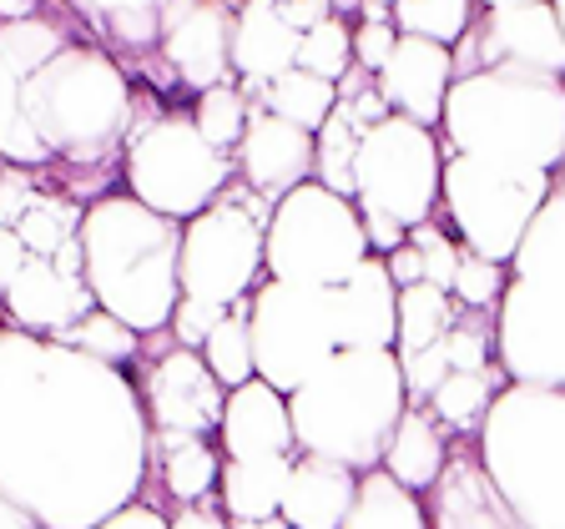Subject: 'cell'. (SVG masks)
I'll list each match as a JSON object with an SVG mask.
<instances>
[{"label":"cell","instance_id":"obj_1","mask_svg":"<svg viewBox=\"0 0 565 529\" xmlns=\"http://www.w3.org/2000/svg\"><path fill=\"white\" fill-rule=\"evenodd\" d=\"M131 374L0 328V499L35 529H92L147 494Z\"/></svg>","mask_w":565,"mask_h":529},{"label":"cell","instance_id":"obj_2","mask_svg":"<svg viewBox=\"0 0 565 529\" xmlns=\"http://www.w3.org/2000/svg\"><path fill=\"white\" fill-rule=\"evenodd\" d=\"M439 156H470L520 176H561L565 82L530 71H475L445 91Z\"/></svg>","mask_w":565,"mask_h":529},{"label":"cell","instance_id":"obj_3","mask_svg":"<svg viewBox=\"0 0 565 529\" xmlns=\"http://www.w3.org/2000/svg\"><path fill=\"white\" fill-rule=\"evenodd\" d=\"M137 111L131 76L96 41H76L21 82V117L66 172H111Z\"/></svg>","mask_w":565,"mask_h":529},{"label":"cell","instance_id":"obj_4","mask_svg":"<svg viewBox=\"0 0 565 529\" xmlns=\"http://www.w3.org/2000/svg\"><path fill=\"white\" fill-rule=\"evenodd\" d=\"M82 282L96 313L117 317L137 338L162 333L177 307V242L182 227L147 212L127 192H106L82 212Z\"/></svg>","mask_w":565,"mask_h":529},{"label":"cell","instance_id":"obj_5","mask_svg":"<svg viewBox=\"0 0 565 529\" xmlns=\"http://www.w3.org/2000/svg\"><path fill=\"white\" fill-rule=\"evenodd\" d=\"M404 403V378L394 353L384 348H339L308 384L288 393L294 454L329 458L349 474L379 469L388 434Z\"/></svg>","mask_w":565,"mask_h":529},{"label":"cell","instance_id":"obj_6","mask_svg":"<svg viewBox=\"0 0 565 529\" xmlns=\"http://www.w3.org/2000/svg\"><path fill=\"white\" fill-rule=\"evenodd\" d=\"M494 368L505 384L565 388V187L530 217L494 303Z\"/></svg>","mask_w":565,"mask_h":529},{"label":"cell","instance_id":"obj_7","mask_svg":"<svg viewBox=\"0 0 565 529\" xmlns=\"http://www.w3.org/2000/svg\"><path fill=\"white\" fill-rule=\"evenodd\" d=\"M470 444L520 529H565V388L505 384Z\"/></svg>","mask_w":565,"mask_h":529},{"label":"cell","instance_id":"obj_8","mask_svg":"<svg viewBox=\"0 0 565 529\" xmlns=\"http://www.w3.org/2000/svg\"><path fill=\"white\" fill-rule=\"evenodd\" d=\"M233 182V156L198 137L188 106H162V96L137 86V111L121 147V192L182 227L207 212Z\"/></svg>","mask_w":565,"mask_h":529},{"label":"cell","instance_id":"obj_9","mask_svg":"<svg viewBox=\"0 0 565 529\" xmlns=\"http://www.w3.org/2000/svg\"><path fill=\"white\" fill-rule=\"evenodd\" d=\"M364 258V223L349 197H333L318 182H303L268 207V227H263V278L268 282L343 288Z\"/></svg>","mask_w":565,"mask_h":529},{"label":"cell","instance_id":"obj_10","mask_svg":"<svg viewBox=\"0 0 565 529\" xmlns=\"http://www.w3.org/2000/svg\"><path fill=\"white\" fill-rule=\"evenodd\" d=\"M561 187V176H520L470 156H439V202L435 223H449L459 252L505 268L515 242L525 237L530 217Z\"/></svg>","mask_w":565,"mask_h":529},{"label":"cell","instance_id":"obj_11","mask_svg":"<svg viewBox=\"0 0 565 529\" xmlns=\"http://www.w3.org/2000/svg\"><path fill=\"white\" fill-rule=\"evenodd\" d=\"M263 227L268 202L233 182L207 212L182 223L177 293L207 307H237L263 282Z\"/></svg>","mask_w":565,"mask_h":529},{"label":"cell","instance_id":"obj_12","mask_svg":"<svg viewBox=\"0 0 565 529\" xmlns=\"http://www.w3.org/2000/svg\"><path fill=\"white\" fill-rule=\"evenodd\" d=\"M247 348H253V378L273 393H294L339 353V313L333 288H288L263 278L243 303Z\"/></svg>","mask_w":565,"mask_h":529},{"label":"cell","instance_id":"obj_13","mask_svg":"<svg viewBox=\"0 0 565 529\" xmlns=\"http://www.w3.org/2000/svg\"><path fill=\"white\" fill-rule=\"evenodd\" d=\"M353 207L379 212L404 233L435 223L439 202V141L435 131L414 127L404 117H384L359 137L353 152Z\"/></svg>","mask_w":565,"mask_h":529},{"label":"cell","instance_id":"obj_14","mask_svg":"<svg viewBox=\"0 0 565 529\" xmlns=\"http://www.w3.org/2000/svg\"><path fill=\"white\" fill-rule=\"evenodd\" d=\"M449 71H455V82L475 76V71H530V76L565 82L561 6H545V0L475 6L470 31L449 46Z\"/></svg>","mask_w":565,"mask_h":529},{"label":"cell","instance_id":"obj_15","mask_svg":"<svg viewBox=\"0 0 565 529\" xmlns=\"http://www.w3.org/2000/svg\"><path fill=\"white\" fill-rule=\"evenodd\" d=\"M131 388L141 399V419L152 434H198L212 439L223 419V388L202 368L198 353L172 348L167 333H147L131 368Z\"/></svg>","mask_w":565,"mask_h":529},{"label":"cell","instance_id":"obj_16","mask_svg":"<svg viewBox=\"0 0 565 529\" xmlns=\"http://www.w3.org/2000/svg\"><path fill=\"white\" fill-rule=\"evenodd\" d=\"M227 25H233V6H223V0H167L162 6L157 61L172 71L177 91L202 96L207 86L233 82V71H227Z\"/></svg>","mask_w":565,"mask_h":529},{"label":"cell","instance_id":"obj_17","mask_svg":"<svg viewBox=\"0 0 565 529\" xmlns=\"http://www.w3.org/2000/svg\"><path fill=\"white\" fill-rule=\"evenodd\" d=\"M233 176L258 202H282L294 187L313 182V137L288 121L268 117L263 106H247L243 137L233 147Z\"/></svg>","mask_w":565,"mask_h":529},{"label":"cell","instance_id":"obj_18","mask_svg":"<svg viewBox=\"0 0 565 529\" xmlns=\"http://www.w3.org/2000/svg\"><path fill=\"white\" fill-rule=\"evenodd\" d=\"M92 293H86L82 272L56 268L51 258H25L15 282L0 298V328L31 333V338H61L92 313Z\"/></svg>","mask_w":565,"mask_h":529},{"label":"cell","instance_id":"obj_19","mask_svg":"<svg viewBox=\"0 0 565 529\" xmlns=\"http://www.w3.org/2000/svg\"><path fill=\"white\" fill-rule=\"evenodd\" d=\"M419 505H424V529H520L510 519L505 499L484 479L470 439H449L445 469L419 494Z\"/></svg>","mask_w":565,"mask_h":529},{"label":"cell","instance_id":"obj_20","mask_svg":"<svg viewBox=\"0 0 565 529\" xmlns=\"http://www.w3.org/2000/svg\"><path fill=\"white\" fill-rule=\"evenodd\" d=\"M449 82H455V71H449L445 46H429V41L399 35L394 51H388V61L374 76V96L384 101L388 117H404V121H414V127L435 131L439 111H445Z\"/></svg>","mask_w":565,"mask_h":529},{"label":"cell","instance_id":"obj_21","mask_svg":"<svg viewBox=\"0 0 565 529\" xmlns=\"http://www.w3.org/2000/svg\"><path fill=\"white\" fill-rule=\"evenodd\" d=\"M298 35L278 21L273 0H243L233 6V25H227V71L243 101L253 106L268 82H278L282 71H294Z\"/></svg>","mask_w":565,"mask_h":529},{"label":"cell","instance_id":"obj_22","mask_svg":"<svg viewBox=\"0 0 565 529\" xmlns=\"http://www.w3.org/2000/svg\"><path fill=\"white\" fill-rule=\"evenodd\" d=\"M217 454L227 464H253V458H282L294 454V423H288V399L268 384L247 378L223 399L217 419Z\"/></svg>","mask_w":565,"mask_h":529},{"label":"cell","instance_id":"obj_23","mask_svg":"<svg viewBox=\"0 0 565 529\" xmlns=\"http://www.w3.org/2000/svg\"><path fill=\"white\" fill-rule=\"evenodd\" d=\"M339 348H394V282L384 262L364 258L343 288H333Z\"/></svg>","mask_w":565,"mask_h":529},{"label":"cell","instance_id":"obj_24","mask_svg":"<svg viewBox=\"0 0 565 529\" xmlns=\"http://www.w3.org/2000/svg\"><path fill=\"white\" fill-rule=\"evenodd\" d=\"M353 484H359V474L339 469L329 458L294 454V469H288V484H282L278 519L288 529H339L343 515H349Z\"/></svg>","mask_w":565,"mask_h":529},{"label":"cell","instance_id":"obj_25","mask_svg":"<svg viewBox=\"0 0 565 529\" xmlns=\"http://www.w3.org/2000/svg\"><path fill=\"white\" fill-rule=\"evenodd\" d=\"M217 469H223V454L212 439L198 434H152L147 439V484H162V494L177 509L207 505L212 489H217Z\"/></svg>","mask_w":565,"mask_h":529},{"label":"cell","instance_id":"obj_26","mask_svg":"<svg viewBox=\"0 0 565 529\" xmlns=\"http://www.w3.org/2000/svg\"><path fill=\"white\" fill-rule=\"evenodd\" d=\"M71 11L117 66H137L162 46V0H82Z\"/></svg>","mask_w":565,"mask_h":529},{"label":"cell","instance_id":"obj_27","mask_svg":"<svg viewBox=\"0 0 565 529\" xmlns=\"http://www.w3.org/2000/svg\"><path fill=\"white\" fill-rule=\"evenodd\" d=\"M445 454H449V434L435 423V413L424 409V403H409L399 413V423H394L384 454H379V469L399 484V489L424 494L435 484V474L445 469Z\"/></svg>","mask_w":565,"mask_h":529},{"label":"cell","instance_id":"obj_28","mask_svg":"<svg viewBox=\"0 0 565 529\" xmlns=\"http://www.w3.org/2000/svg\"><path fill=\"white\" fill-rule=\"evenodd\" d=\"M288 469H294V454L253 458V464H227V458H223L212 499H217V509H223L227 525H258V519L278 515Z\"/></svg>","mask_w":565,"mask_h":529},{"label":"cell","instance_id":"obj_29","mask_svg":"<svg viewBox=\"0 0 565 529\" xmlns=\"http://www.w3.org/2000/svg\"><path fill=\"white\" fill-rule=\"evenodd\" d=\"M500 388H505V374L494 364L480 368V374H445L435 393L424 399V409L435 413V423L449 439H475V429H480L484 409H490Z\"/></svg>","mask_w":565,"mask_h":529},{"label":"cell","instance_id":"obj_30","mask_svg":"<svg viewBox=\"0 0 565 529\" xmlns=\"http://www.w3.org/2000/svg\"><path fill=\"white\" fill-rule=\"evenodd\" d=\"M455 298L429 288V282H414V288H399L394 293V358H409V353L439 343L449 328H455Z\"/></svg>","mask_w":565,"mask_h":529},{"label":"cell","instance_id":"obj_31","mask_svg":"<svg viewBox=\"0 0 565 529\" xmlns=\"http://www.w3.org/2000/svg\"><path fill=\"white\" fill-rule=\"evenodd\" d=\"M369 131V121L353 111L349 101H333V111L323 117V127L313 131V182L333 197H353V152L359 137Z\"/></svg>","mask_w":565,"mask_h":529},{"label":"cell","instance_id":"obj_32","mask_svg":"<svg viewBox=\"0 0 565 529\" xmlns=\"http://www.w3.org/2000/svg\"><path fill=\"white\" fill-rule=\"evenodd\" d=\"M46 176H51L46 192H41V197L25 207L21 223L11 227L31 258H51V252H61L66 242H76V233H82V212H86L82 202L56 182V166H46Z\"/></svg>","mask_w":565,"mask_h":529},{"label":"cell","instance_id":"obj_33","mask_svg":"<svg viewBox=\"0 0 565 529\" xmlns=\"http://www.w3.org/2000/svg\"><path fill=\"white\" fill-rule=\"evenodd\" d=\"M339 529H424V505L419 494L399 489L384 469H369L353 484L349 515Z\"/></svg>","mask_w":565,"mask_h":529},{"label":"cell","instance_id":"obj_34","mask_svg":"<svg viewBox=\"0 0 565 529\" xmlns=\"http://www.w3.org/2000/svg\"><path fill=\"white\" fill-rule=\"evenodd\" d=\"M253 106H263L268 117H278V121H288V127H298V131L313 137V131L323 127V117L333 111V86L294 66V71H282L278 82L263 86Z\"/></svg>","mask_w":565,"mask_h":529},{"label":"cell","instance_id":"obj_35","mask_svg":"<svg viewBox=\"0 0 565 529\" xmlns=\"http://www.w3.org/2000/svg\"><path fill=\"white\" fill-rule=\"evenodd\" d=\"M475 21V0H388L394 35H414L429 46H455Z\"/></svg>","mask_w":565,"mask_h":529},{"label":"cell","instance_id":"obj_36","mask_svg":"<svg viewBox=\"0 0 565 529\" xmlns=\"http://www.w3.org/2000/svg\"><path fill=\"white\" fill-rule=\"evenodd\" d=\"M243 303H247V298H243ZM243 303L227 307V317L207 333V343L198 348L202 368H207V374L217 378V388H223V393H233V388H243L247 378H253V348H247V317H243Z\"/></svg>","mask_w":565,"mask_h":529},{"label":"cell","instance_id":"obj_37","mask_svg":"<svg viewBox=\"0 0 565 529\" xmlns=\"http://www.w3.org/2000/svg\"><path fill=\"white\" fill-rule=\"evenodd\" d=\"M51 343H61V348H76V353H86V358H96V364H106V368H121V374H131L137 368V353H141V338L131 328H121L117 317H106V313H86L76 328H66L61 338H51Z\"/></svg>","mask_w":565,"mask_h":529},{"label":"cell","instance_id":"obj_38","mask_svg":"<svg viewBox=\"0 0 565 529\" xmlns=\"http://www.w3.org/2000/svg\"><path fill=\"white\" fill-rule=\"evenodd\" d=\"M298 71H308V76H318V82H339L343 71L353 66V25L343 21V15H323V21L313 25V31L298 35V56H294Z\"/></svg>","mask_w":565,"mask_h":529},{"label":"cell","instance_id":"obj_39","mask_svg":"<svg viewBox=\"0 0 565 529\" xmlns=\"http://www.w3.org/2000/svg\"><path fill=\"white\" fill-rule=\"evenodd\" d=\"M188 117H192V127H198V137L207 141V147H217V152L233 156L237 137H243V121H247V101L233 82H223V86H207L202 96H192Z\"/></svg>","mask_w":565,"mask_h":529},{"label":"cell","instance_id":"obj_40","mask_svg":"<svg viewBox=\"0 0 565 529\" xmlns=\"http://www.w3.org/2000/svg\"><path fill=\"white\" fill-rule=\"evenodd\" d=\"M0 162L6 166H51L46 147L21 117V82L0 66Z\"/></svg>","mask_w":565,"mask_h":529},{"label":"cell","instance_id":"obj_41","mask_svg":"<svg viewBox=\"0 0 565 529\" xmlns=\"http://www.w3.org/2000/svg\"><path fill=\"white\" fill-rule=\"evenodd\" d=\"M445 364L449 374H480L494 364V317L459 307L455 328L445 333Z\"/></svg>","mask_w":565,"mask_h":529},{"label":"cell","instance_id":"obj_42","mask_svg":"<svg viewBox=\"0 0 565 529\" xmlns=\"http://www.w3.org/2000/svg\"><path fill=\"white\" fill-rule=\"evenodd\" d=\"M500 293H505V268H500V262H484V258L459 252L455 282H449V298H455V307H470V313H494Z\"/></svg>","mask_w":565,"mask_h":529},{"label":"cell","instance_id":"obj_43","mask_svg":"<svg viewBox=\"0 0 565 529\" xmlns=\"http://www.w3.org/2000/svg\"><path fill=\"white\" fill-rule=\"evenodd\" d=\"M404 242L419 252V282L449 293V282H455V268H459V242L445 233L439 223H419L404 233Z\"/></svg>","mask_w":565,"mask_h":529},{"label":"cell","instance_id":"obj_44","mask_svg":"<svg viewBox=\"0 0 565 529\" xmlns=\"http://www.w3.org/2000/svg\"><path fill=\"white\" fill-rule=\"evenodd\" d=\"M46 166H6L0 162V227H15L41 192H46Z\"/></svg>","mask_w":565,"mask_h":529},{"label":"cell","instance_id":"obj_45","mask_svg":"<svg viewBox=\"0 0 565 529\" xmlns=\"http://www.w3.org/2000/svg\"><path fill=\"white\" fill-rule=\"evenodd\" d=\"M223 317H227V307H207V303H192V298H177V307H172V317H167L162 333L172 338V348L198 353Z\"/></svg>","mask_w":565,"mask_h":529},{"label":"cell","instance_id":"obj_46","mask_svg":"<svg viewBox=\"0 0 565 529\" xmlns=\"http://www.w3.org/2000/svg\"><path fill=\"white\" fill-rule=\"evenodd\" d=\"M394 25H353V66L364 71V76H379V66L388 61V51H394Z\"/></svg>","mask_w":565,"mask_h":529},{"label":"cell","instance_id":"obj_47","mask_svg":"<svg viewBox=\"0 0 565 529\" xmlns=\"http://www.w3.org/2000/svg\"><path fill=\"white\" fill-rule=\"evenodd\" d=\"M273 11H278V21L288 25L294 35H303V31H313L323 15L333 11L329 0H273Z\"/></svg>","mask_w":565,"mask_h":529},{"label":"cell","instance_id":"obj_48","mask_svg":"<svg viewBox=\"0 0 565 529\" xmlns=\"http://www.w3.org/2000/svg\"><path fill=\"white\" fill-rule=\"evenodd\" d=\"M92 529H167V515L157 505H147V499H137V505L106 515L102 525H92Z\"/></svg>","mask_w":565,"mask_h":529},{"label":"cell","instance_id":"obj_49","mask_svg":"<svg viewBox=\"0 0 565 529\" xmlns=\"http://www.w3.org/2000/svg\"><path fill=\"white\" fill-rule=\"evenodd\" d=\"M379 262H384L388 282H394V293H399V288H414V282H419V252H414L409 242H399L394 252H388V258H379Z\"/></svg>","mask_w":565,"mask_h":529},{"label":"cell","instance_id":"obj_50","mask_svg":"<svg viewBox=\"0 0 565 529\" xmlns=\"http://www.w3.org/2000/svg\"><path fill=\"white\" fill-rule=\"evenodd\" d=\"M25 258H31V252L21 247V237H15L11 227H0V298H6V288L15 282V272L25 268Z\"/></svg>","mask_w":565,"mask_h":529},{"label":"cell","instance_id":"obj_51","mask_svg":"<svg viewBox=\"0 0 565 529\" xmlns=\"http://www.w3.org/2000/svg\"><path fill=\"white\" fill-rule=\"evenodd\" d=\"M167 529H227V519H223V509L212 505H192V509H177L172 519H167Z\"/></svg>","mask_w":565,"mask_h":529},{"label":"cell","instance_id":"obj_52","mask_svg":"<svg viewBox=\"0 0 565 529\" xmlns=\"http://www.w3.org/2000/svg\"><path fill=\"white\" fill-rule=\"evenodd\" d=\"M41 11V0H0V25L6 21H25V15Z\"/></svg>","mask_w":565,"mask_h":529},{"label":"cell","instance_id":"obj_53","mask_svg":"<svg viewBox=\"0 0 565 529\" xmlns=\"http://www.w3.org/2000/svg\"><path fill=\"white\" fill-rule=\"evenodd\" d=\"M0 529H35V525L21 515V509H11L6 499H0Z\"/></svg>","mask_w":565,"mask_h":529}]
</instances>
